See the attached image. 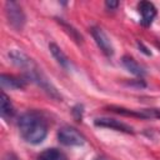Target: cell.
Segmentation results:
<instances>
[{
  "label": "cell",
  "mask_w": 160,
  "mask_h": 160,
  "mask_svg": "<svg viewBox=\"0 0 160 160\" xmlns=\"http://www.w3.org/2000/svg\"><path fill=\"white\" fill-rule=\"evenodd\" d=\"M56 20H58V22L62 26V29H64V30L70 35V38H71L76 44H79V45H80V44H82V36H81V34H80V32H79L74 26H71L69 22L64 21L62 19H56Z\"/></svg>",
  "instance_id": "14"
},
{
  "label": "cell",
  "mask_w": 160,
  "mask_h": 160,
  "mask_svg": "<svg viewBox=\"0 0 160 160\" xmlns=\"http://www.w3.org/2000/svg\"><path fill=\"white\" fill-rule=\"evenodd\" d=\"M0 84H1V88L2 89L19 90V89H24L26 86V79L16 78L14 75L1 74V76H0Z\"/></svg>",
  "instance_id": "8"
},
{
  "label": "cell",
  "mask_w": 160,
  "mask_h": 160,
  "mask_svg": "<svg viewBox=\"0 0 160 160\" xmlns=\"http://www.w3.org/2000/svg\"><path fill=\"white\" fill-rule=\"evenodd\" d=\"M72 115L75 116V119L78 120V121H81V119H82V114H84V108H82V105H80V104H78V105H75L74 108H72Z\"/></svg>",
  "instance_id": "15"
},
{
  "label": "cell",
  "mask_w": 160,
  "mask_h": 160,
  "mask_svg": "<svg viewBox=\"0 0 160 160\" xmlns=\"http://www.w3.org/2000/svg\"><path fill=\"white\" fill-rule=\"evenodd\" d=\"M136 45H138V48H139V49H140L145 55H148V56H150V55H151V51H150V50H149V49H148V48H146L141 41H138V42H136Z\"/></svg>",
  "instance_id": "17"
},
{
  "label": "cell",
  "mask_w": 160,
  "mask_h": 160,
  "mask_svg": "<svg viewBox=\"0 0 160 160\" xmlns=\"http://www.w3.org/2000/svg\"><path fill=\"white\" fill-rule=\"evenodd\" d=\"M8 55H9L10 61L16 68H19L22 71L24 79H26V80L36 84L39 88H41V90H44L52 99L61 100V95L59 94V91L56 90V88L51 84V81L42 72L41 68L35 62V60L32 58H30L29 55H26L24 51L19 50V49L10 50Z\"/></svg>",
  "instance_id": "1"
},
{
  "label": "cell",
  "mask_w": 160,
  "mask_h": 160,
  "mask_svg": "<svg viewBox=\"0 0 160 160\" xmlns=\"http://www.w3.org/2000/svg\"><path fill=\"white\" fill-rule=\"evenodd\" d=\"M49 50L51 52V55L54 56V59L56 60V62L65 70H70L71 69V61L69 60V58L66 56V54L61 50V48L59 45H56L55 42H50L49 44Z\"/></svg>",
  "instance_id": "9"
},
{
  "label": "cell",
  "mask_w": 160,
  "mask_h": 160,
  "mask_svg": "<svg viewBox=\"0 0 160 160\" xmlns=\"http://www.w3.org/2000/svg\"><path fill=\"white\" fill-rule=\"evenodd\" d=\"M121 62H122V65L125 66V69H126L129 72H131L132 75L139 76V78H144V76L146 75L145 69H144L134 58H131V56H129V55H124L122 59H121Z\"/></svg>",
  "instance_id": "10"
},
{
  "label": "cell",
  "mask_w": 160,
  "mask_h": 160,
  "mask_svg": "<svg viewBox=\"0 0 160 160\" xmlns=\"http://www.w3.org/2000/svg\"><path fill=\"white\" fill-rule=\"evenodd\" d=\"M106 109H108L109 111L116 112V114L122 115V116H131V118L146 119L142 109H140V110H134V109H126V108H122V106H116V105H110V106H106Z\"/></svg>",
  "instance_id": "11"
},
{
  "label": "cell",
  "mask_w": 160,
  "mask_h": 160,
  "mask_svg": "<svg viewBox=\"0 0 160 160\" xmlns=\"http://www.w3.org/2000/svg\"><path fill=\"white\" fill-rule=\"evenodd\" d=\"M138 10L141 15V24L144 26H149L155 16H156V8L150 1H140L138 4Z\"/></svg>",
  "instance_id": "7"
},
{
  "label": "cell",
  "mask_w": 160,
  "mask_h": 160,
  "mask_svg": "<svg viewBox=\"0 0 160 160\" xmlns=\"http://www.w3.org/2000/svg\"><path fill=\"white\" fill-rule=\"evenodd\" d=\"M94 125L95 126H99V128H108V129H112V130H116V131H120V132H125V134H134V129L120 121V120H116V119H112V118H105V116H100V118H96L94 120Z\"/></svg>",
  "instance_id": "6"
},
{
  "label": "cell",
  "mask_w": 160,
  "mask_h": 160,
  "mask_svg": "<svg viewBox=\"0 0 160 160\" xmlns=\"http://www.w3.org/2000/svg\"><path fill=\"white\" fill-rule=\"evenodd\" d=\"M105 6L110 10H115L119 6V1H114V0H106L105 1Z\"/></svg>",
  "instance_id": "16"
},
{
  "label": "cell",
  "mask_w": 160,
  "mask_h": 160,
  "mask_svg": "<svg viewBox=\"0 0 160 160\" xmlns=\"http://www.w3.org/2000/svg\"><path fill=\"white\" fill-rule=\"evenodd\" d=\"M21 138L31 145L42 142L48 135V122L45 118L35 110L21 114L16 121Z\"/></svg>",
  "instance_id": "2"
},
{
  "label": "cell",
  "mask_w": 160,
  "mask_h": 160,
  "mask_svg": "<svg viewBox=\"0 0 160 160\" xmlns=\"http://www.w3.org/2000/svg\"><path fill=\"white\" fill-rule=\"evenodd\" d=\"M5 15L9 24L15 30H22L26 22V16L22 11V8L16 1H5Z\"/></svg>",
  "instance_id": "3"
},
{
  "label": "cell",
  "mask_w": 160,
  "mask_h": 160,
  "mask_svg": "<svg viewBox=\"0 0 160 160\" xmlns=\"http://www.w3.org/2000/svg\"><path fill=\"white\" fill-rule=\"evenodd\" d=\"M1 116L4 119H11L15 114V110H14V106L10 101V99L8 98V95L5 92L1 94Z\"/></svg>",
  "instance_id": "13"
},
{
  "label": "cell",
  "mask_w": 160,
  "mask_h": 160,
  "mask_svg": "<svg viewBox=\"0 0 160 160\" xmlns=\"http://www.w3.org/2000/svg\"><path fill=\"white\" fill-rule=\"evenodd\" d=\"M90 32H91V36L94 38L98 48L101 50V52L104 55H106L108 58L114 55V46H112L110 38L106 35V32L100 26H92L90 29Z\"/></svg>",
  "instance_id": "5"
},
{
  "label": "cell",
  "mask_w": 160,
  "mask_h": 160,
  "mask_svg": "<svg viewBox=\"0 0 160 160\" xmlns=\"http://www.w3.org/2000/svg\"><path fill=\"white\" fill-rule=\"evenodd\" d=\"M94 160H105V159H102V158H96V159H94Z\"/></svg>",
  "instance_id": "18"
},
{
  "label": "cell",
  "mask_w": 160,
  "mask_h": 160,
  "mask_svg": "<svg viewBox=\"0 0 160 160\" xmlns=\"http://www.w3.org/2000/svg\"><path fill=\"white\" fill-rule=\"evenodd\" d=\"M36 160H66V156L64 155V152H61L59 149L51 148V149H46L44 150Z\"/></svg>",
  "instance_id": "12"
},
{
  "label": "cell",
  "mask_w": 160,
  "mask_h": 160,
  "mask_svg": "<svg viewBox=\"0 0 160 160\" xmlns=\"http://www.w3.org/2000/svg\"><path fill=\"white\" fill-rule=\"evenodd\" d=\"M58 140L65 146H82L85 138L72 126H62L58 131Z\"/></svg>",
  "instance_id": "4"
}]
</instances>
